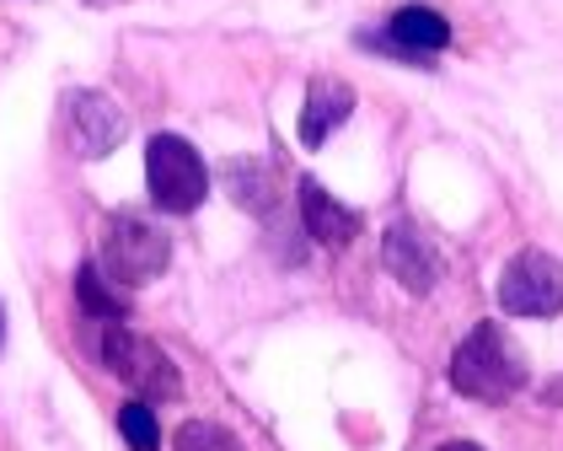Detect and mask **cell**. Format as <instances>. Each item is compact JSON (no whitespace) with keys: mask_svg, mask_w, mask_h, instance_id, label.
Masks as SVG:
<instances>
[{"mask_svg":"<svg viewBox=\"0 0 563 451\" xmlns=\"http://www.w3.org/2000/svg\"><path fill=\"white\" fill-rule=\"evenodd\" d=\"M499 307L510 317H553L563 312V258L553 253H516L499 274Z\"/></svg>","mask_w":563,"mask_h":451,"instance_id":"obj_5","label":"cell"},{"mask_svg":"<svg viewBox=\"0 0 563 451\" xmlns=\"http://www.w3.org/2000/svg\"><path fill=\"white\" fill-rule=\"evenodd\" d=\"M145 183H151L156 210L194 216L205 205V194H210V167L183 135H156L151 151H145Z\"/></svg>","mask_w":563,"mask_h":451,"instance_id":"obj_3","label":"cell"},{"mask_svg":"<svg viewBox=\"0 0 563 451\" xmlns=\"http://www.w3.org/2000/svg\"><path fill=\"white\" fill-rule=\"evenodd\" d=\"M76 296H81V307H87L91 317H102V322H119V317L130 312V301L113 296L102 270H91V264H81V274H76Z\"/></svg>","mask_w":563,"mask_h":451,"instance_id":"obj_11","label":"cell"},{"mask_svg":"<svg viewBox=\"0 0 563 451\" xmlns=\"http://www.w3.org/2000/svg\"><path fill=\"white\" fill-rule=\"evenodd\" d=\"M0 339H5V312H0Z\"/></svg>","mask_w":563,"mask_h":451,"instance_id":"obj_15","label":"cell"},{"mask_svg":"<svg viewBox=\"0 0 563 451\" xmlns=\"http://www.w3.org/2000/svg\"><path fill=\"white\" fill-rule=\"evenodd\" d=\"M102 365L119 376V382H130V393H140V404H167L183 393V376H177V365L145 339V333H134L124 322H108L102 328Z\"/></svg>","mask_w":563,"mask_h":451,"instance_id":"obj_4","label":"cell"},{"mask_svg":"<svg viewBox=\"0 0 563 451\" xmlns=\"http://www.w3.org/2000/svg\"><path fill=\"white\" fill-rule=\"evenodd\" d=\"M173 258V237L140 210H113L102 226V270L113 285H151Z\"/></svg>","mask_w":563,"mask_h":451,"instance_id":"obj_2","label":"cell"},{"mask_svg":"<svg viewBox=\"0 0 563 451\" xmlns=\"http://www.w3.org/2000/svg\"><path fill=\"white\" fill-rule=\"evenodd\" d=\"M434 451H483L477 441H445V447H434Z\"/></svg>","mask_w":563,"mask_h":451,"instance_id":"obj_14","label":"cell"},{"mask_svg":"<svg viewBox=\"0 0 563 451\" xmlns=\"http://www.w3.org/2000/svg\"><path fill=\"white\" fill-rule=\"evenodd\" d=\"M173 447L177 451H242V441L225 425H216V419H188L173 436Z\"/></svg>","mask_w":563,"mask_h":451,"instance_id":"obj_12","label":"cell"},{"mask_svg":"<svg viewBox=\"0 0 563 451\" xmlns=\"http://www.w3.org/2000/svg\"><path fill=\"white\" fill-rule=\"evenodd\" d=\"M382 258H387L391 279H402L408 296H430L434 285H440V258H434L430 237H419L408 221L391 226L387 237H382Z\"/></svg>","mask_w":563,"mask_h":451,"instance_id":"obj_6","label":"cell"},{"mask_svg":"<svg viewBox=\"0 0 563 451\" xmlns=\"http://www.w3.org/2000/svg\"><path fill=\"white\" fill-rule=\"evenodd\" d=\"M70 135L81 145V156H108L119 140L130 135V119L113 108V97L76 91V97H70Z\"/></svg>","mask_w":563,"mask_h":451,"instance_id":"obj_7","label":"cell"},{"mask_svg":"<svg viewBox=\"0 0 563 451\" xmlns=\"http://www.w3.org/2000/svg\"><path fill=\"white\" fill-rule=\"evenodd\" d=\"M119 430H124V441L134 451H162V425H156L151 404H140V398L119 408Z\"/></svg>","mask_w":563,"mask_h":451,"instance_id":"obj_13","label":"cell"},{"mask_svg":"<svg viewBox=\"0 0 563 451\" xmlns=\"http://www.w3.org/2000/svg\"><path fill=\"white\" fill-rule=\"evenodd\" d=\"M382 44H391L397 54H408V59H424V54L451 44V22L440 11H430V6H402L387 22V38Z\"/></svg>","mask_w":563,"mask_h":451,"instance_id":"obj_9","label":"cell"},{"mask_svg":"<svg viewBox=\"0 0 563 451\" xmlns=\"http://www.w3.org/2000/svg\"><path fill=\"white\" fill-rule=\"evenodd\" d=\"M301 221L322 248H349V242L360 237V216L344 210L339 199H328L322 183H301Z\"/></svg>","mask_w":563,"mask_h":451,"instance_id":"obj_10","label":"cell"},{"mask_svg":"<svg viewBox=\"0 0 563 451\" xmlns=\"http://www.w3.org/2000/svg\"><path fill=\"white\" fill-rule=\"evenodd\" d=\"M349 113H354V91L344 81H333V76H317L311 87H306V108H301V145L306 151H317V145H328V135L349 124Z\"/></svg>","mask_w":563,"mask_h":451,"instance_id":"obj_8","label":"cell"},{"mask_svg":"<svg viewBox=\"0 0 563 451\" xmlns=\"http://www.w3.org/2000/svg\"><path fill=\"white\" fill-rule=\"evenodd\" d=\"M451 387L473 404H510L526 387V355L499 322H477L451 355Z\"/></svg>","mask_w":563,"mask_h":451,"instance_id":"obj_1","label":"cell"}]
</instances>
